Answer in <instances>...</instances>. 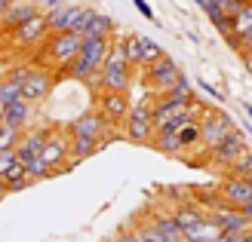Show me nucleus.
<instances>
[{
	"label": "nucleus",
	"instance_id": "nucleus-2",
	"mask_svg": "<svg viewBox=\"0 0 252 242\" xmlns=\"http://www.w3.org/2000/svg\"><path fill=\"white\" fill-rule=\"evenodd\" d=\"M151 101L145 98V101H138V105H132L129 113H126V120H123V135L135 144H151L154 135H157L154 132V117H151Z\"/></svg>",
	"mask_w": 252,
	"mask_h": 242
},
{
	"label": "nucleus",
	"instance_id": "nucleus-1",
	"mask_svg": "<svg viewBox=\"0 0 252 242\" xmlns=\"http://www.w3.org/2000/svg\"><path fill=\"white\" fill-rule=\"evenodd\" d=\"M111 49V37H95V34H86L83 37V46L80 53L74 55L65 68H62V77L68 80H77V83H86L95 71H102V61Z\"/></svg>",
	"mask_w": 252,
	"mask_h": 242
},
{
	"label": "nucleus",
	"instance_id": "nucleus-14",
	"mask_svg": "<svg viewBox=\"0 0 252 242\" xmlns=\"http://www.w3.org/2000/svg\"><path fill=\"white\" fill-rule=\"evenodd\" d=\"M108 141L102 138H93V135H80V132H71V154H68V165L74 169L77 162H83L86 157H93L95 150H102Z\"/></svg>",
	"mask_w": 252,
	"mask_h": 242
},
{
	"label": "nucleus",
	"instance_id": "nucleus-5",
	"mask_svg": "<svg viewBox=\"0 0 252 242\" xmlns=\"http://www.w3.org/2000/svg\"><path fill=\"white\" fill-rule=\"evenodd\" d=\"M234 129H237V123L224 110H203L200 113V144H203V150L216 147L221 138Z\"/></svg>",
	"mask_w": 252,
	"mask_h": 242
},
{
	"label": "nucleus",
	"instance_id": "nucleus-9",
	"mask_svg": "<svg viewBox=\"0 0 252 242\" xmlns=\"http://www.w3.org/2000/svg\"><path fill=\"white\" fill-rule=\"evenodd\" d=\"M68 132H80V135H93V138H102V141H108V135H111V123L95 110H86L80 113L77 120H71L68 123Z\"/></svg>",
	"mask_w": 252,
	"mask_h": 242
},
{
	"label": "nucleus",
	"instance_id": "nucleus-37",
	"mask_svg": "<svg viewBox=\"0 0 252 242\" xmlns=\"http://www.w3.org/2000/svg\"><path fill=\"white\" fill-rule=\"evenodd\" d=\"M194 3H197V6H200V9H203V12H206V6H209V3H212V0H194Z\"/></svg>",
	"mask_w": 252,
	"mask_h": 242
},
{
	"label": "nucleus",
	"instance_id": "nucleus-34",
	"mask_svg": "<svg viewBox=\"0 0 252 242\" xmlns=\"http://www.w3.org/2000/svg\"><path fill=\"white\" fill-rule=\"evenodd\" d=\"M240 212H243V215H246V218H249V224H252V199H249V202H246V206H240Z\"/></svg>",
	"mask_w": 252,
	"mask_h": 242
},
{
	"label": "nucleus",
	"instance_id": "nucleus-13",
	"mask_svg": "<svg viewBox=\"0 0 252 242\" xmlns=\"http://www.w3.org/2000/svg\"><path fill=\"white\" fill-rule=\"evenodd\" d=\"M53 74L49 71H43V68H37V71H31V77L25 80V86H22V92H25V98L28 101H34V105H40V101L53 92Z\"/></svg>",
	"mask_w": 252,
	"mask_h": 242
},
{
	"label": "nucleus",
	"instance_id": "nucleus-35",
	"mask_svg": "<svg viewBox=\"0 0 252 242\" xmlns=\"http://www.w3.org/2000/svg\"><path fill=\"white\" fill-rule=\"evenodd\" d=\"M240 242H252V224L246 227V230H243V236H240Z\"/></svg>",
	"mask_w": 252,
	"mask_h": 242
},
{
	"label": "nucleus",
	"instance_id": "nucleus-6",
	"mask_svg": "<svg viewBox=\"0 0 252 242\" xmlns=\"http://www.w3.org/2000/svg\"><path fill=\"white\" fill-rule=\"evenodd\" d=\"M249 144H246V132L243 129H234V132H228L221 138V141L216 144V147H209V150H203L206 154V162H212V165H224V169H231V162L237 160L246 150Z\"/></svg>",
	"mask_w": 252,
	"mask_h": 242
},
{
	"label": "nucleus",
	"instance_id": "nucleus-18",
	"mask_svg": "<svg viewBox=\"0 0 252 242\" xmlns=\"http://www.w3.org/2000/svg\"><path fill=\"white\" fill-rule=\"evenodd\" d=\"M46 132H49V129H25L22 138H19V144H16L19 160L40 154V150H43V141H46Z\"/></svg>",
	"mask_w": 252,
	"mask_h": 242
},
{
	"label": "nucleus",
	"instance_id": "nucleus-3",
	"mask_svg": "<svg viewBox=\"0 0 252 242\" xmlns=\"http://www.w3.org/2000/svg\"><path fill=\"white\" fill-rule=\"evenodd\" d=\"M68 154H71V132L68 129H49L46 132V141H43V150H40L43 162L56 175L59 172H68L71 169V165H68Z\"/></svg>",
	"mask_w": 252,
	"mask_h": 242
},
{
	"label": "nucleus",
	"instance_id": "nucleus-29",
	"mask_svg": "<svg viewBox=\"0 0 252 242\" xmlns=\"http://www.w3.org/2000/svg\"><path fill=\"white\" fill-rule=\"evenodd\" d=\"M132 3H135V9L142 12L145 19H151V22H154V25H160V19H154V9H151V6L145 3V0H132Z\"/></svg>",
	"mask_w": 252,
	"mask_h": 242
},
{
	"label": "nucleus",
	"instance_id": "nucleus-15",
	"mask_svg": "<svg viewBox=\"0 0 252 242\" xmlns=\"http://www.w3.org/2000/svg\"><path fill=\"white\" fill-rule=\"evenodd\" d=\"M37 12H40V9H37L34 0H16V3H12L3 16H0V22H3V28L12 31V28H19V25H25L28 19H34Z\"/></svg>",
	"mask_w": 252,
	"mask_h": 242
},
{
	"label": "nucleus",
	"instance_id": "nucleus-16",
	"mask_svg": "<svg viewBox=\"0 0 252 242\" xmlns=\"http://www.w3.org/2000/svg\"><path fill=\"white\" fill-rule=\"evenodd\" d=\"M219 233H221V227L209 218V212L200 218L197 224H191V227H185V236H188V242H216L219 239Z\"/></svg>",
	"mask_w": 252,
	"mask_h": 242
},
{
	"label": "nucleus",
	"instance_id": "nucleus-23",
	"mask_svg": "<svg viewBox=\"0 0 252 242\" xmlns=\"http://www.w3.org/2000/svg\"><path fill=\"white\" fill-rule=\"evenodd\" d=\"M166 53H163V46L154 43L151 37H142V61H138V68H151L157 58H163Z\"/></svg>",
	"mask_w": 252,
	"mask_h": 242
},
{
	"label": "nucleus",
	"instance_id": "nucleus-4",
	"mask_svg": "<svg viewBox=\"0 0 252 242\" xmlns=\"http://www.w3.org/2000/svg\"><path fill=\"white\" fill-rule=\"evenodd\" d=\"M80 46H83V34H77V31L46 34V58L53 61V65H59V68H65L68 61L80 53Z\"/></svg>",
	"mask_w": 252,
	"mask_h": 242
},
{
	"label": "nucleus",
	"instance_id": "nucleus-17",
	"mask_svg": "<svg viewBox=\"0 0 252 242\" xmlns=\"http://www.w3.org/2000/svg\"><path fill=\"white\" fill-rule=\"evenodd\" d=\"M3 120H6V123H12V126H19V129H28L31 120H34V101L19 98V101H12V105H6Z\"/></svg>",
	"mask_w": 252,
	"mask_h": 242
},
{
	"label": "nucleus",
	"instance_id": "nucleus-31",
	"mask_svg": "<svg viewBox=\"0 0 252 242\" xmlns=\"http://www.w3.org/2000/svg\"><path fill=\"white\" fill-rule=\"evenodd\" d=\"M240 236H243V230H221L216 242H240Z\"/></svg>",
	"mask_w": 252,
	"mask_h": 242
},
{
	"label": "nucleus",
	"instance_id": "nucleus-7",
	"mask_svg": "<svg viewBox=\"0 0 252 242\" xmlns=\"http://www.w3.org/2000/svg\"><path fill=\"white\" fill-rule=\"evenodd\" d=\"M182 77H185V74L179 68V61L169 58V55H163L151 68H145V80H148V86L154 89V92H166V89H172Z\"/></svg>",
	"mask_w": 252,
	"mask_h": 242
},
{
	"label": "nucleus",
	"instance_id": "nucleus-19",
	"mask_svg": "<svg viewBox=\"0 0 252 242\" xmlns=\"http://www.w3.org/2000/svg\"><path fill=\"white\" fill-rule=\"evenodd\" d=\"M22 175H28V172H25V165H22V160L16 154V147L0 150V178L9 184V181H16V178H22Z\"/></svg>",
	"mask_w": 252,
	"mask_h": 242
},
{
	"label": "nucleus",
	"instance_id": "nucleus-30",
	"mask_svg": "<svg viewBox=\"0 0 252 242\" xmlns=\"http://www.w3.org/2000/svg\"><path fill=\"white\" fill-rule=\"evenodd\" d=\"M200 89H203L206 95H212L216 101H224V98H228V92H219V89H216V86H209L206 80H200Z\"/></svg>",
	"mask_w": 252,
	"mask_h": 242
},
{
	"label": "nucleus",
	"instance_id": "nucleus-33",
	"mask_svg": "<svg viewBox=\"0 0 252 242\" xmlns=\"http://www.w3.org/2000/svg\"><path fill=\"white\" fill-rule=\"evenodd\" d=\"M243 65H246V74L252 77V49H246V53H243Z\"/></svg>",
	"mask_w": 252,
	"mask_h": 242
},
{
	"label": "nucleus",
	"instance_id": "nucleus-38",
	"mask_svg": "<svg viewBox=\"0 0 252 242\" xmlns=\"http://www.w3.org/2000/svg\"><path fill=\"white\" fill-rule=\"evenodd\" d=\"M3 113H6V101L0 98V120H3Z\"/></svg>",
	"mask_w": 252,
	"mask_h": 242
},
{
	"label": "nucleus",
	"instance_id": "nucleus-21",
	"mask_svg": "<svg viewBox=\"0 0 252 242\" xmlns=\"http://www.w3.org/2000/svg\"><path fill=\"white\" fill-rule=\"evenodd\" d=\"M86 34H95V37H114V19L102 16V12H93L90 25H86ZM83 34V37H86Z\"/></svg>",
	"mask_w": 252,
	"mask_h": 242
},
{
	"label": "nucleus",
	"instance_id": "nucleus-11",
	"mask_svg": "<svg viewBox=\"0 0 252 242\" xmlns=\"http://www.w3.org/2000/svg\"><path fill=\"white\" fill-rule=\"evenodd\" d=\"M46 34H49L46 16L37 12L34 19H28L25 25H19V28H12V43H16V46H31V43H40Z\"/></svg>",
	"mask_w": 252,
	"mask_h": 242
},
{
	"label": "nucleus",
	"instance_id": "nucleus-12",
	"mask_svg": "<svg viewBox=\"0 0 252 242\" xmlns=\"http://www.w3.org/2000/svg\"><path fill=\"white\" fill-rule=\"evenodd\" d=\"M80 12H83V6H77V3H59L56 9H46L43 16H46L49 34H53V31H71L74 22L80 19Z\"/></svg>",
	"mask_w": 252,
	"mask_h": 242
},
{
	"label": "nucleus",
	"instance_id": "nucleus-28",
	"mask_svg": "<svg viewBox=\"0 0 252 242\" xmlns=\"http://www.w3.org/2000/svg\"><path fill=\"white\" fill-rule=\"evenodd\" d=\"M212 3H216L224 16H237V12H240V6L246 3V0H212Z\"/></svg>",
	"mask_w": 252,
	"mask_h": 242
},
{
	"label": "nucleus",
	"instance_id": "nucleus-26",
	"mask_svg": "<svg viewBox=\"0 0 252 242\" xmlns=\"http://www.w3.org/2000/svg\"><path fill=\"white\" fill-rule=\"evenodd\" d=\"M25 129H19V126H12L6 120H0V150H6V147H16L19 144V138H22Z\"/></svg>",
	"mask_w": 252,
	"mask_h": 242
},
{
	"label": "nucleus",
	"instance_id": "nucleus-32",
	"mask_svg": "<svg viewBox=\"0 0 252 242\" xmlns=\"http://www.w3.org/2000/svg\"><path fill=\"white\" fill-rule=\"evenodd\" d=\"M114 242H142V239H138L135 230H120V233L114 236Z\"/></svg>",
	"mask_w": 252,
	"mask_h": 242
},
{
	"label": "nucleus",
	"instance_id": "nucleus-27",
	"mask_svg": "<svg viewBox=\"0 0 252 242\" xmlns=\"http://www.w3.org/2000/svg\"><path fill=\"white\" fill-rule=\"evenodd\" d=\"M249 172H252V150L246 147L240 157H237L234 162H231V169H228V175H240V178H249Z\"/></svg>",
	"mask_w": 252,
	"mask_h": 242
},
{
	"label": "nucleus",
	"instance_id": "nucleus-25",
	"mask_svg": "<svg viewBox=\"0 0 252 242\" xmlns=\"http://www.w3.org/2000/svg\"><path fill=\"white\" fill-rule=\"evenodd\" d=\"M123 49H126L129 65L138 68V61H142V34H126V37H123Z\"/></svg>",
	"mask_w": 252,
	"mask_h": 242
},
{
	"label": "nucleus",
	"instance_id": "nucleus-36",
	"mask_svg": "<svg viewBox=\"0 0 252 242\" xmlns=\"http://www.w3.org/2000/svg\"><path fill=\"white\" fill-rule=\"evenodd\" d=\"M243 113H246V117L252 120V105H249V101H243Z\"/></svg>",
	"mask_w": 252,
	"mask_h": 242
},
{
	"label": "nucleus",
	"instance_id": "nucleus-20",
	"mask_svg": "<svg viewBox=\"0 0 252 242\" xmlns=\"http://www.w3.org/2000/svg\"><path fill=\"white\" fill-rule=\"evenodd\" d=\"M151 147L154 150H160L163 157H182L185 154V144H182V138H179V132H157L154 135V141H151Z\"/></svg>",
	"mask_w": 252,
	"mask_h": 242
},
{
	"label": "nucleus",
	"instance_id": "nucleus-8",
	"mask_svg": "<svg viewBox=\"0 0 252 242\" xmlns=\"http://www.w3.org/2000/svg\"><path fill=\"white\" fill-rule=\"evenodd\" d=\"M129 95L126 92H114V89H102V95H98V113L111 123L117 126L126 120V113H129Z\"/></svg>",
	"mask_w": 252,
	"mask_h": 242
},
{
	"label": "nucleus",
	"instance_id": "nucleus-10",
	"mask_svg": "<svg viewBox=\"0 0 252 242\" xmlns=\"http://www.w3.org/2000/svg\"><path fill=\"white\" fill-rule=\"evenodd\" d=\"M219 190H221V202H228V206H234V209L246 206V202L252 199V181L249 178H240V175H228L219 184Z\"/></svg>",
	"mask_w": 252,
	"mask_h": 242
},
{
	"label": "nucleus",
	"instance_id": "nucleus-22",
	"mask_svg": "<svg viewBox=\"0 0 252 242\" xmlns=\"http://www.w3.org/2000/svg\"><path fill=\"white\" fill-rule=\"evenodd\" d=\"M22 80H16V77H9V74H6V77L3 80H0V98H3L6 101V105H12V101H19V98H25V92H22Z\"/></svg>",
	"mask_w": 252,
	"mask_h": 242
},
{
	"label": "nucleus",
	"instance_id": "nucleus-24",
	"mask_svg": "<svg viewBox=\"0 0 252 242\" xmlns=\"http://www.w3.org/2000/svg\"><path fill=\"white\" fill-rule=\"evenodd\" d=\"M179 138H182L185 150H194V147L203 150V144H200V120H194V123L182 126V129H179Z\"/></svg>",
	"mask_w": 252,
	"mask_h": 242
}]
</instances>
